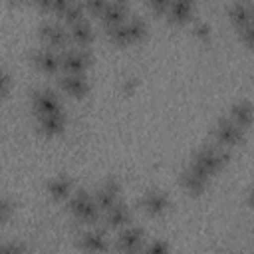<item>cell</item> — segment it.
Segmentation results:
<instances>
[{
	"label": "cell",
	"mask_w": 254,
	"mask_h": 254,
	"mask_svg": "<svg viewBox=\"0 0 254 254\" xmlns=\"http://www.w3.org/2000/svg\"><path fill=\"white\" fill-rule=\"evenodd\" d=\"M230 159V151L224 147H218L216 143H204L200 149H196V153L192 155L190 165L196 167L198 171H202L204 175L212 177L218 169H222Z\"/></svg>",
	"instance_id": "cell-1"
},
{
	"label": "cell",
	"mask_w": 254,
	"mask_h": 254,
	"mask_svg": "<svg viewBox=\"0 0 254 254\" xmlns=\"http://www.w3.org/2000/svg\"><path fill=\"white\" fill-rule=\"evenodd\" d=\"M67 208L81 222H95L97 216H99V206H97L93 194L87 189L73 190L71 196L67 198Z\"/></svg>",
	"instance_id": "cell-2"
},
{
	"label": "cell",
	"mask_w": 254,
	"mask_h": 254,
	"mask_svg": "<svg viewBox=\"0 0 254 254\" xmlns=\"http://www.w3.org/2000/svg\"><path fill=\"white\" fill-rule=\"evenodd\" d=\"M145 30H147L145 20L133 16V18H125L123 22L107 28V36L117 44H127V42H135V40L143 38Z\"/></svg>",
	"instance_id": "cell-3"
},
{
	"label": "cell",
	"mask_w": 254,
	"mask_h": 254,
	"mask_svg": "<svg viewBox=\"0 0 254 254\" xmlns=\"http://www.w3.org/2000/svg\"><path fill=\"white\" fill-rule=\"evenodd\" d=\"M244 135H246L244 129H240L236 123H232L228 117H224V119H218L212 129V143H216L218 147L230 149L234 145H240L244 141Z\"/></svg>",
	"instance_id": "cell-4"
},
{
	"label": "cell",
	"mask_w": 254,
	"mask_h": 254,
	"mask_svg": "<svg viewBox=\"0 0 254 254\" xmlns=\"http://www.w3.org/2000/svg\"><path fill=\"white\" fill-rule=\"evenodd\" d=\"M91 64V54L87 48H65L60 56V67L64 73H83Z\"/></svg>",
	"instance_id": "cell-5"
},
{
	"label": "cell",
	"mask_w": 254,
	"mask_h": 254,
	"mask_svg": "<svg viewBox=\"0 0 254 254\" xmlns=\"http://www.w3.org/2000/svg\"><path fill=\"white\" fill-rule=\"evenodd\" d=\"M32 107H34L38 117H44V115H50V113L64 109L58 93L54 89H48V87H40L32 93Z\"/></svg>",
	"instance_id": "cell-6"
},
{
	"label": "cell",
	"mask_w": 254,
	"mask_h": 254,
	"mask_svg": "<svg viewBox=\"0 0 254 254\" xmlns=\"http://www.w3.org/2000/svg\"><path fill=\"white\" fill-rule=\"evenodd\" d=\"M119 192H121L119 181L113 179V177L105 179V181L95 189V192H93V198H95L99 210H107L109 206L117 204V202H119Z\"/></svg>",
	"instance_id": "cell-7"
},
{
	"label": "cell",
	"mask_w": 254,
	"mask_h": 254,
	"mask_svg": "<svg viewBox=\"0 0 254 254\" xmlns=\"http://www.w3.org/2000/svg\"><path fill=\"white\" fill-rule=\"evenodd\" d=\"M38 32H40V38L48 44V48H62L67 42V30L58 20H44Z\"/></svg>",
	"instance_id": "cell-8"
},
{
	"label": "cell",
	"mask_w": 254,
	"mask_h": 254,
	"mask_svg": "<svg viewBox=\"0 0 254 254\" xmlns=\"http://www.w3.org/2000/svg\"><path fill=\"white\" fill-rule=\"evenodd\" d=\"M139 206L149 212V214H163L169 206H171V198L165 190L159 189H149L143 192V196L139 198Z\"/></svg>",
	"instance_id": "cell-9"
},
{
	"label": "cell",
	"mask_w": 254,
	"mask_h": 254,
	"mask_svg": "<svg viewBox=\"0 0 254 254\" xmlns=\"http://www.w3.org/2000/svg\"><path fill=\"white\" fill-rule=\"evenodd\" d=\"M143 242H145V230L141 226L127 224L117 234V248H119V252H123V250H141Z\"/></svg>",
	"instance_id": "cell-10"
},
{
	"label": "cell",
	"mask_w": 254,
	"mask_h": 254,
	"mask_svg": "<svg viewBox=\"0 0 254 254\" xmlns=\"http://www.w3.org/2000/svg\"><path fill=\"white\" fill-rule=\"evenodd\" d=\"M77 246L85 252H91V254H99V252H105L109 242H107V236L101 232V230H83L79 236H77Z\"/></svg>",
	"instance_id": "cell-11"
},
{
	"label": "cell",
	"mask_w": 254,
	"mask_h": 254,
	"mask_svg": "<svg viewBox=\"0 0 254 254\" xmlns=\"http://www.w3.org/2000/svg\"><path fill=\"white\" fill-rule=\"evenodd\" d=\"M208 179H210L208 175H204L202 171H198V169L192 167V165L185 167L183 173H181V185H183L189 192H192V194L202 192V190L206 189V185H208Z\"/></svg>",
	"instance_id": "cell-12"
},
{
	"label": "cell",
	"mask_w": 254,
	"mask_h": 254,
	"mask_svg": "<svg viewBox=\"0 0 254 254\" xmlns=\"http://www.w3.org/2000/svg\"><path fill=\"white\" fill-rule=\"evenodd\" d=\"M32 62H34V65H36L38 69H42V71H46V73H54V71L62 69V67H60V54H58L54 48H48V46L38 48V50L32 54Z\"/></svg>",
	"instance_id": "cell-13"
},
{
	"label": "cell",
	"mask_w": 254,
	"mask_h": 254,
	"mask_svg": "<svg viewBox=\"0 0 254 254\" xmlns=\"http://www.w3.org/2000/svg\"><path fill=\"white\" fill-rule=\"evenodd\" d=\"M60 87L73 97H83L89 91V81L83 73H64L60 77Z\"/></svg>",
	"instance_id": "cell-14"
},
{
	"label": "cell",
	"mask_w": 254,
	"mask_h": 254,
	"mask_svg": "<svg viewBox=\"0 0 254 254\" xmlns=\"http://www.w3.org/2000/svg\"><path fill=\"white\" fill-rule=\"evenodd\" d=\"M228 119L236 123L240 129H248L252 125V103L248 99H238L230 105V115Z\"/></svg>",
	"instance_id": "cell-15"
},
{
	"label": "cell",
	"mask_w": 254,
	"mask_h": 254,
	"mask_svg": "<svg viewBox=\"0 0 254 254\" xmlns=\"http://www.w3.org/2000/svg\"><path fill=\"white\" fill-rule=\"evenodd\" d=\"M46 189H48V194L54 200H64V198H69L71 196V192H73V181L67 175H56L54 179L48 181Z\"/></svg>",
	"instance_id": "cell-16"
},
{
	"label": "cell",
	"mask_w": 254,
	"mask_h": 254,
	"mask_svg": "<svg viewBox=\"0 0 254 254\" xmlns=\"http://www.w3.org/2000/svg\"><path fill=\"white\" fill-rule=\"evenodd\" d=\"M125 12H127V8L123 2H105L97 16L105 24V28H111V26L125 20Z\"/></svg>",
	"instance_id": "cell-17"
},
{
	"label": "cell",
	"mask_w": 254,
	"mask_h": 254,
	"mask_svg": "<svg viewBox=\"0 0 254 254\" xmlns=\"http://www.w3.org/2000/svg\"><path fill=\"white\" fill-rule=\"evenodd\" d=\"M228 16L230 20L236 24V28L244 26V24H250L252 22V16H254V6L252 2H244V0H236L228 6Z\"/></svg>",
	"instance_id": "cell-18"
},
{
	"label": "cell",
	"mask_w": 254,
	"mask_h": 254,
	"mask_svg": "<svg viewBox=\"0 0 254 254\" xmlns=\"http://www.w3.org/2000/svg\"><path fill=\"white\" fill-rule=\"evenodd\" d=\"M38 127L44 135H58L64 131L65 127V113L64 109L62 111H56V113H50V115H44V117H38Z\"/></svg>",
	"instance_id": "cell-19"
},
{
	"label": "cell",
	"mask_w": 254,
	"mask_h": 254,
	"mask_svg": "<svg viewBox=\"0 0 254 254\" xmlns=\"http://www.w3.org/2000/svg\"><path fill=\"white\" fill-rule=\"evenodd\" d=\"M105 212V224L107 226H127L129 224V220H131V210H129V206L127 204H123L121 200L117 202V204H113V206H109L107 210H103Z\"/></svg>",
	"instance_id": "cell-20"
},
{
	"label": "cell",
	"mask_w": 254,
	"mask_h": 254,
	"mask_svg": "<svg viewBox=\"0 0 254 254\" xmlns=\"http://www.w3.org/2000/svg\"><path fill=\"white\" fill-rule=\"evenodd\" d=\"M67 36H69L73 42H77L79 48H85V46L91 42V38H93L91 24H89L85 18H81V20L69 24V32H67Z\"/></svg>",
	"instance_id": "cell-21"
},
{
	"label": "cell",
	"mask_w": 254,
	"mask_h": 254,
	"mask_svg": "<svg viewBox=\"0 0 254 254\" xmlns=\"http://www.w3.org/2000/svg\"><path fill=\"white\" fill-rule=\"evenodd\" d=\"M167 18L171 22H187L192 14V2L190 0H169Z\"/></svg>",
	"instance_id": "cell-22"
},
{
	"label": "cell",
	"mask_w": 254,
	"mask_h": 254,
	"mask_svg": "<svg viewBox=\"0 0 254 254\" xmlns=\"http://www.w3.org/2000/svg\"><path fill=\"white\" fill-rule=\"evenodd\" d=\"M83 10H85L83 4H79V2H65L60 18L64 22H67V24H73V22H77V20L83 18Z\"/></svg>",
	"instance_id": "cell-23"
},
{
	"label": "cell",
	"mask_w": 254,
	"mask_h": 254,
	"mask_svg": "<svg viewBox=\"0 0 254 254\" xmlns=\"http://www.w3.org/2000/svg\"><path fill=\"white\" fill-rule=\"evenodd\" d=\"M169 250H171V246H169L167 240L155 238V240L147 242V244L141 248V254H169Z\"/></svg>",
	"instance_id": "cell-24"
},
{
	"label": "cell",
	"mask_w": 254,
	"mask_h": 254,
	"mask_svg": "<svg viewBox=\"0 0 254 254\" xmlns=\"http://www.w3.org/2000/svg\"><path fill=\"white\" fill-rule=\"evenodd\" d=\"M0 254H26L22 242H0Z\"/></svg>",
	"instance_id": "cell-25"
},
{
	"label": "cell",
	"mask_w": 254,
	"mask_h": 254,
	"mask_svg": "<svg viewBox=\"0 0 254 254\" xmlns=\"http://www.w3.org/2000/svg\"><path fill=\"white\" fill-rule=\"evenodd\" d=\"M192 34H194L196 38H208V34H210L208 22H206V20H200V18L192 20Z\"/></svg>",
	"instance_id": "cell-26"
},
{
	"label": "cell",
	"mask_w": 254,
	"mask_h": 254,
	"mask_svg": "<svg viewBox=\"0 0 254 254\" xmlns=\"http://www.w3.org/2000/svg\"><path fill=\"white\" fill-rule=\"evenodd\" d=\"M65 2L67 0H42L40 2V6L44 8V10H48V12H54V14H62V10H64V6H65Z\"/></svg>",
	"instance_id": "cell-27"
},
{
	"label": "cell",
	"mask_w": 254,
	"mask_h": 254,
	"mask_svg": "<svg viewBox=\"0 0 254 254\" xmlns=\"http://www.w3.org/2000/svg\"><path fill=\"white\" fill-rule=\"evenodd\" d=\"M238 34H240V38L244 40L246 46H252V42H254V24L250 22V24L240 26V28H238Z\"/></svg>",
	"instance_id": "cell-28"
},
{
	"label": "cell",
	"mask_w": 254,
	"mask_h": 254,
	"mask_svg": "<svg viewBox=\"0 0 254 254\" xmlns=\"http://www.w3.org/2000/svg\"><path fill=\"white\" fill-rule=\"evenodd\" d=\"M8 85H10V75L0 67V97L8 91Z\"/></svg>",
	"instance_id": "cell-29"
},
{
	"label": "cell",
	"mask_w": 254,
	"mask_h": 254,
	"mask_svg": "<svg viewBox=\"0 0 254 254\" xmlns=\"http://www.w3.org/2000/svg\"><path fill=\"white\" fill-rule=\"evenodd\" d=\"M149 6L155 10V12H167V8H169V0H151L149 2Z\"/></svg>",
	"instance_id": "cell-30"
},
{
	"label": "cell",
	"mask_w": 254,
	"mask_h": 254,
	"mask_svg": "<svg viewBox=\"0 0 254 254\" xmlns=\"http://www.w3.org/2000/svg\"><path fill=\"white\" fill-rule=\"evenodd\" d=\"M103 0H95V2H87V4H83V8H87L89 12H95V14H99L101 12V8H103Z\"/></svg>",
	"instance_id": "cell-31"
},
{
	"label": "cell",
	"mask_w": 254,
	"mask_h": 254,
	"mask_svg": "<svg viewBox=\"0 0 254 254\" xmlns=\"http://www.w3.org/2000/svg\"><path fill=\"white\" fill-rule=\"evenodd\" d=\"M10 212V200L8 198H2L0 196V220Z\"/></svg>",
	"instance_id": "cell-32"
},
{
	"label": "cell",
	"mask_w": 254,
	"mask_h": 254,
	"mask_svg": "<svg viewBox=\"0 0 254 254\" xmlns=\"http://www.w3.org/2000/svg\"><path fill=\"white\" fill-rule=\"evenodd\" d=\"M119 254H141V250H123Z\"/></svg>",
	"instance_id": "cell-33"
},
{
	"label": "cell",
	"mask_w": 254,
	"mask_h": 254,
	"mask_svg": "<svg viewBox=\"0 0 254 254\" xmlns=\"http://www.w3.org/2000/svg\"><path fill=\"white\" fill-rule=\"evenodd\" d=\"M224 254H234V252H224Z\"/></svg>",
	"instance_id": "cell-34"
}]
</instances>
